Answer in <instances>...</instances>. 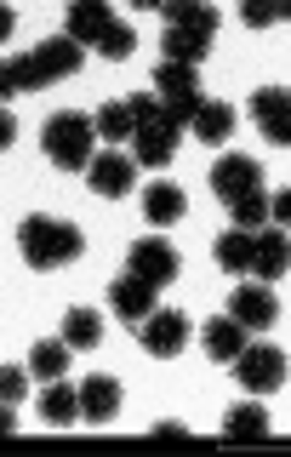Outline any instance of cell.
Returning <instances> with one entry per match:
<instances>
[{"label":"cell","mask_w":291,"mask_h":457,"mask_svg":"<svg viewBox=\"0 0 291 457\" xmlns=\"http://www.w3.org/2000/svg\"><path fill=\"white\" fill-rule=\"evenodd\" d=\"M18 252L29 269H63L75 263V257L86 252V235L69 218H46V212H35V218L18 223Z\"/></svg>","instance_id":"2"},{"label":"cell","mask_w":291,"mask_h":457,"mask_svg":"<svg viewBox=\"0 0 291 457\" xmlns=\"http://www.w3.org/2000/svg\"><path fill=\"white\" fill-rule=\"evenodd\" d=\"M245 109H252L257 132H263L274 149H291V92L286 86H257Z\"/></svg>","instance_id":"9"},{"label":"cell","mask_w":291,"mask_h":457,"mask_svg":"<svg viewBox=\"0 0 291 457\" xmlns=\"http://www.w3.org/2000/svg\"><path fill=\"white\" fill-rule=\"evenodd\" d=\"M40 418H46L52 428H69L80 418V389L69 378H57V383H46V395H40Z\"/></svg>","instance_id":"22"},{"label":"cell","mask_w":291,"mask_h":457,"mask_svg":"<svg viewBox=\"0 0 291 457\" xmlns=\"http://www.w3.org/2000/svg\"><path fill=\"white\" fill-rule=\"evenodd\" d=\"M229 371L240 378L245 395H274V389H286V354L274 349V343H245V354H240Z\"/></svg>","instance_id":"5"},{"label":"cell","mask_w":291,"mask_h":457,"mask_svg":"<svg viewBox=\"0 0 291 457\" xmlns=\"http://www.w3.org/2000/svg\"><path fill=\"white\" fill-rule=\"evenodd\" d=\"M126 269H132L137 280H149L154 292H160V286L178 280L183 257H178V246H171L166 235H143V240H132V252H126Z\"/></svg>","instance_id":"6"},{"label":"cell","mask_w":291,"mask_h":457,"mask_svg":"<svg viewBox=\"0 0 291 457\" xmlns=\"http://www.w3.org/2000/svg\"><path fill=\"white\" fill-rule=\"evenodd\" d=\"M240 23H245V29H274V23H291V0H257V6H240Z\"/></svg>","instance_id":"28"},{"label":"cell","mask_w":291,"mask_h":457,"mask_svg":"<svg viewBox=\"0 0 291 457\" xmlns=\"http://www.w3.org/2000/svg\"><path fill=\"white\" fill-rule=\"evenodd\" d=\"M132 183H137V161H132V154H121V149H104L92 166H86V189H92L97 200L132 195Z\"/></svg>","instance_id":"11"},{"label":"cell","mask_w":291,"mask_h":457,"mask_svg":"<svg viewBox=\"0 0 291 457\" xmlns=\"http://www.w3.org/2000/svg\"><path fill=\"white\" fill-rule=\"evenodd\" d=\"M206 52H212V29H166L160 35V57L178 69H200Z\"/></svg>","instance_id":"16"},{"label":"cell","mask_w":291,"mask_h":457,"mask_svg":"<svg viewBox=\"0 0 291 457\" xmlns=\"http://www.w3.org/2000/svg\"><path fill=\"white\" fill-rule=\"evenodd\" d=\"M63 343L69 349H97V343H104V320H97V309H69L63 314Z\"/></svg>","instance_id":"24"},{"label":"cell","mask_w":291,"mask_h":457,"mask_svg":"<svg viewBox=\"0 0 291 457\" xmlns=\"http://www.w3.org/2000/svg\"><path fill=\"white\" fill-rule=\"evenodd\" d=\"M183 212H188V195L178 189V183H149V189H143V218H149L154 228L178 223Z\"/></svg>","instance_id":"21"},{"label":"cell","mask_w":291,"mask_h":457,"mask_svg":"<svg viewBox=\"0 0 291 457\" xmlns=\"http://www.w3.org/2000/svg\"><path fill=\"white\" fill-rule=\"evenodd\" d=\"M269 223L274 228H291V189H280V195L269 200Z\"/></svg>","instance_id":"32"},{"label":"cell","mask_w":291,"mask_h":457,"mask_svg":"<svg viewBox=\"0 0 291 457\" xmlns=\"http://www.w3.org/2000/svg\"><path fill=\"white\" fill-rule=\"evenodd\" d=\"M200 343H206V354L217 366H235L240 354H245V326L235 320V314H217V320L200 326Z\"/></svg>","instance_id":"15"},{"label":"cell","mask_w":291,"mask_h":457,"mask_svg":"<svg viewBox=\"0 0 291 457\" xmlns=\"http://www.w3.org/2000/svg\"><path fill=\"white\" fill-rule=\"evenodd\" d=\"M212 195L223 200V206H240L245 195H257L263 189V166L252 161V154H217V166H212Z\"/></svg>","instance_id":"7"},{"label":"cell","mask_w":291,"mask_h":457,"mask_svg":"<svg viewBox=\"0 0 291 457\" xmlns=\"http://www.w3.org/2000/svg\"><path fill=\"white\" fill-rule=\"evenodd\" d=\"M80 63H86V46H80V40L52 35V40H40V46H29L23 57H6V69H0V92H29V86L69 80Z\"/></svg>","instance_id":"1"},{"label":"cell","mask_w":291,"mask_h":457,"mask_svg":"<svg viewBox=\"0 0 291 457\" xmlns=\"http://www.w3.org/2000/svg\"><path fill=\"white\" fill-rule=\"evenodd\" d=\"M40 149H46V161H52V166H63V171H86V166L97 161V120H92V114H80V109L52 114V120L40 126Z\"/></svg>","instance_id":"3"},{"label":"cell","mask_w":291,"mask_h":457,"mask_svg":"<svg viewBox=\"0 0 291 457\" xmlns=\"http://www.w3.org/2000/svg\"><path fill=\"white\" fill-rule=\"evenodd\" d=\"M154 435H160V440H188V428H183V423H160Z\"/></svg>","instance_id":"33"},{"label":"cell","mask_w":291,"mask_h":457,"mask_svg":"<svg viewBox=\"0 0 291 457\" xmlns=\"http://www.w3.org/2000/svg\"><path fill=\"white\" fill-rule=\"evenodd\" d=\"M252 275L263 280V286L291 275V240H286V228H257V263H252Z\"/></svg>","instance_id":"18"},{"label":"cell","mask_w":291,"mask_h":457,"mask_svg":"<svg viewBox=\"0 0 291 457\" xmlns=\"http://www.w3.org/2000/svg\"><path fill=\"white\" fill-rule=\"evenodd\" d=\"M97 52H104L109 63H126V57L137 52V35H132V23H121V18H114V29H109L104 40H97Z\"/></svg>","instance_id":"29"},{"label":"cell","mask_w":291,"mask_h":457,"mask_svg":"<svg viewBox=\"0 0 291 457\" xmlns=\"http://www.w3.org/2000/svg\"><path fill=\"white\" fill-rule=\"evenodd\" d=\"M109 29H114V12L104 6V0H75V6H69V23H63L69 40H80V46H97Z\"/></svg>","instance_id":"17"},{"label":"cell","mask_w":291,"mask_h":457,"mask_svg":"<svg viewBox=\"0 0 291 457\" xmlns=\"http://www.w3.org/2000/svg\"><path fill=\"white\" fill-rule=\"evenodd\" d=\"M229 314H235L245 332H269V326L280 320V297H274V286H263V280H240L235 297H229Z\"/></svg>","instance_id":"10"},{"label":"cell","mask_w":291,"mask_h":457,"mask_svg":"<svg viewBox=\"0 0 291 457\" xmlns=\"http://www.w3.org/2000/svg\"><path fill=\"white\" fill-rule=\"evenodd\" d=\"M80 418L97 423V428L121 418V383H114L109 371H92V378L80 383Z\"/></svg>","instance_id":"14"},{"label":"cell","mask_w":291,"mask_h":457,"mask_svg":"<svg viewBox=\"0 0 291 457\" xmlns=\"http://www.w3.org/2000/svg\"><path fill=\"white\" fill-rule=\"evenodd\" d=\"M188 332H195V320H188L183 309H154L149 320L137 326V343L149 354H160V361H171V354L188 349Z\"/></svg>","instance_id":"8"},{"label":"cell","mask_w":291,"mask_h":457,"mask_svg":"<svg viewBox=\"0 0 291 457\" xmlns=\"http://www.w3.org/2000/svg\"><path fill=\"white\" fill-rule=\"evenodd\" d=\"M223 435H229V440H269V411L257 406V400H245V406L229 411Z\"/></svg>","instance_id":"26"},{"label":"cell","mask_w":291,"mask_h":457,"mask_svg":"<svg viewBox=\"0 0 291 457\" xmlns=\"http://www.w3.org/2000/svg\"><path fill=\"white\" fill-rule=\"evenodd\" d=\"M212 257L229 269V275H252V263H257V228H229V235H217Z\"/></svg>","instance_id":"19"},{"label":"cell","mask_w":291,"mask_h":457,"mask_svg":"<svg viewBox=\"0 0 291 457\" xmlns=\"http://www.w3.org/2000/svg\"><path fill=\"white\" fill-rule=\"evenodd\" d=\"M154 92H160V109H166V120L178 126H195L200 109H206V97H200V69H178V63H160L154 69Z\"/></svg>","instance_id":"4"},{"label":"cell","mask_w":291,"mask_h":457,"mask_svg":"<svg viewBox=\"0 0 291 457\" xmlns=\"http://www.w3.org/2000/svg\"><path fill=\"white\" fill-rule=\"evenodd\" d=\"M92 120H97V137H109V143H121V137L137 132V120H132V109H126V104H104Z\"/></svg>","instance_id":"27"},{"label":"cell","mask_w":291,"mask_h":457,"mask_svg":"<svg viewBox=\"0 0 291 457\" xmlns=\"http://www.w3.org/2000/svg\"><path fill=\"white\" fill-rule=\"evenodd\" d=\"M69 354H75V349H69L63 337H40L35 349H29V361H23V366L35 371L40 383H57V378H63V371H69Z\"/></svg>","instance_id":"23"},{"label":"cell","mask_w":291,"mask_h":457,"mask_svg":"<svg viewBox=\"0 0 291 457\" xmlns=\"http://www.w3.org/2000/svg\"><path fill=\"white\" fill-rule=\"evenodd\" d=\"M188 132H195L200 143H212V149H217V143H229V137H235V104H206Z\"/></svg>","instance_id":"25"},{"label":"cell","mask_w":291,"mask_h":457,"mask_svg":"<svg viewBox=\"0 0 291 457\" xmlns=\"http://www.w3.org/2000/svg\"><path fill=\"white\" fill-rule=\"evenodd\" d=\"M229 218H235V228H269V195H245L240 206H229Z\"/></svg>","instance_id":"30"},{"label":"cell","mask_w":291,"mask_h":457,"mask_svg":"<svg viewBox=\"0 0 291 457\" xmlns=\"http://www.w3.org/2000/svg\"><path fill=\"white\" fill-rule=\"evenodd\" d=\"M171 154H178V126L166 120V109H160L154 120H137V132H132V161L149 166V171H160V166H171Z\"/></svg>","instance_id":"12"},{"label":"cell","mask_w":291,"mask_h":457,"mask_svg":"<svg viewBox=\"0 0 291 457\" xmlns=\"http://www.w3.org/2000/svg\"><path fill=\"white\" fill-rule=\"evenodd\" d=\"M160 18H166V29H212L223 23V12L212 6V0H160Z\"/></svg>","instance_id":"20"},{"label":"cell","mask_w":291,"mask_h":457,"mask_svg":"<svg viewBox=\"0 0 291 457\" xmlns=\"http://www.w3.org/2000/svg\"><path fill=\"white\" fill-rule=\"evenodd\" d=\"M109 309L121 314V320L143 326V320L154 314V286H149V280H137L132 269H126V275H114V280H109Z\"/></svg>","instance_id":"13"},{"label":"cell","mask_w":291,"mask_h":457,"mask_svg":"<svg viewBox=\"0 0 291 457\" xmlns=\"http://www.w3.org/2000/svg\"><path fill=\"white\" fill-rule=\"evenodd\" d=\"M23 389H29V371L23 366H0V400H6V406H18Z\"/></svg>","instance_id":"31"}]
</instances>
